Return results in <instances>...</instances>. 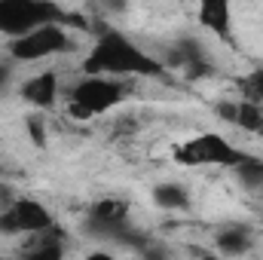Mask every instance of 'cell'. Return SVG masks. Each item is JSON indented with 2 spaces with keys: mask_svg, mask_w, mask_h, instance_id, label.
<instances>
[{
  "mask_svg": "<svg viewBox=\"0 0 263 260\" xmlns=\"http://www.w3.org/2000/svg\"><path fill=\"white\" fill-rule=\"evenodd\" d=\"M199 22L205 25V31L217 34L220 40L233 37V6L227 0H205L199 6Z\"/></svg>",
  "mask_w": 263,
  "mask_h": 260,
  "instance_id": "8",
  "label": "cell"
},
{
  "mask_svg": "<svg viewBox=\"0 0 263 260\" xmlns=\"http://www.w3.org/2000/svg\"><path fill=\"white\" fill-rule=\"evenodd\" d=\"M202 260H220V257H211V254H205V257H202Z\"/></svg>",
  "mask_w": 263,
  "mask_h": 260,
  "instance_id": "20",
  "label": "cell"
},
{
  "mask_svg": "<svg viewBox=\"0 0 263 260\" xmlns=\"http://www.w3.org/2000/svg\"><path fill=\"white\" fill-rule=\"evenodd\" d=\"M239 92H242V101L263 107V67H254L239 80Z\"/></svg>",
  "mask_w": 263,
  "mask_h": 260,
  "instance_id": "13",
  "label": "cell"
},
{
  "mask_svg": "<svg viewBox=\"0 0 263 260\" xmlns=\"http://www.w3.org/2000/svg\"><path fill=\"white\" fill-rule=\"evenodd\" d=\"M236 172H239V178H242L248 187H254V190L263 187V159H254V156H251V159H248L242 169H236Z\"/></svg>",
  "mask_w": 263,
  "mask_h": 260,
  "instance_id": "15",
  "label": "cell"
},
{
  "mask_svg": "<svg viewBox=\"0 0 263 260\" xmlns=\"http://www.w3.org/2000/svg\"><path fill=\"white\" fill-rule=\"evenodd\" d=\"M59 95H62V77H59L55 67H46V70H40V73H34L22 83V98L34 107H40V110L55 107Z\"/></svg>",
  "mask_w": 263,
  "mask_h": 260,
  "instance_id": "7",
  "label": "cell"
},
{
  "mask_svg": "<svg viewBox=\"0 0 263 260\" xmlns=\"http://www.w3.org/2000/svg\"><path fill=\"white\" fill-rule=\"evenodd\" d=\"M6 80H9V67H6V65H0V86H3Z\"/></svg>",
  "mask_w": 263,
  "mask_h": 260,
  "instance_id": "19",
  "label": "cell"
},
{
  "mask_svg": "<svg viewBox=\"0 0 263 260\" xmlns=\"http://www.w3.org/2000/svg\"><path fill=\"white\" fill-rule=\"evenodd\" d=\"M83 260H120V257H117V254H110L107 248H92Z\"/></svg>",
  "mask_w": 263,
  "mask_h": 260,
  "instance_id": "18",
  "label": "cell"
},
{
  "mask_svg": "<svg viewBox=\"0 0 263 260\" xmlns=\"http://www.w3.org/2000/svg\"><path fill=\"white\" fill-rule=\"evenodd\" d=\"M153 202L162 211H187L190 208V193L181 184H156L153 187Z\"/></svg>",
  "mask_w": 263,
  "mask_h": 260,
  "instance_id": "12",
  "label": "cell"
},
{
  "mask_svg": "<svg viewBox=\"0 0 263 260\" xmlns=\"http://www.w3.org/2000/svg\"><path fill=\"white\" fill-rule=\"evenodd\" d=\"M129 220V205L123 199H98L89 208V227H110V224H126Z\"/></svg>",
  "mask_w": 263,
  "mask_h": 260,
  "instance_id": "10",
  "label": "cell"
},
{
  "mask_svg": "<svg viewBox=\"0 0 263 260\" xmlns=\"http://www.w3.org/2000/svg\"><path fill=\"white\" fill-rule=\"evenodd\" d=\"M83 77H110V80H132V77H159L165 65L138 46L123 31H101L92 49L83 59Z\"/></svg>",
  "mask_w": 263,
  "mask_h": 260,
  "instance_id": "1",
  "label": "cell"
},
{
  "mask_svg": "<svg viewBox=\"0 0 263 260\" xmlns=\"http://www.w3.org/2000/svg\"><path fill=\"white\" fill-rule=\"evenodd\" d=\"M52 227H55L52 211L34 196H15L0 211V236H9V239H31Z\"/></svg>",
  "mask_w": 263,
  "mask_h": 260,
  "instance_id": "5",
  "label": "cell"
},
{
  "mask_svg": "<svg viewBox=\"0 0 263 260\" xmlns=\"http://www.w3.org/2000/svg\"><path fill=\"white\" fill-rule=\"evenodd\" d=\"M214 245H217V254H220V257H242V254L251 251L254 242H251L248 227H227V230L217 233Z\"/></svg>",
  "mask_w": 263,
  "mask_h": 260,
  "instance_id": "11",
  "label": "cell"
},
{
  "mask_svg": "<svg viewBox=\"0 0 263 260\" xmlns=\"http://www.w3.org/2000/svg\"><path fill=\"white\" fill-rule=\"evenodd\" d=\"M236 126H242V129H248V132H257V135H263V107H257V104H248V101H239Z\"/></svg>",
  "mask_w": 263,
  "mask_h": 260,
  "instance_id": "14",
  "label": "cell"
},
{
  "mask_svg": "<svg viewBox=\"0 0 263 260\" xmlns=\"http://www.w3.org/2000/svg\"><path fill=\"white\" fill-rule=\"evenodd\" d=\"M172 159H175L178 165H187V169L214 165V169H233V172H236V169H242V165L251 159V153L233 147V144H230L223 135H217V132H199L193 138L175 144Z\"/></svg>",
  "mask_w": 263,
  "mask_h": 260,
  "instance_id": "2",
  "label": "cell"
},
{
  "mask_svg": "<svg viewBox=\"0 0 263 260\" xmlns=\"http://www.w3.org/2000/svg\"><path fill=\"white\" fill-rule=\"evenodd\" d=\"M43 25H65V12L46 0H0V34L18 40Z\"/></svg>",
  "mask_w": 263,
  "mask_h": 260,
  "instance_id": "4",
  "label": "cell"
},
{
  "mask_svg": "<svg viewBox=\"0 0 263 260\" xmlns=\"http://www.w3.org/2000/svg\"><path fill=\"white\" fill-rule=\"evenodd\" d=\"M70 49H73V40H70L65 25H43L18 40H9V59L18 65L46 62L52 55H65Z\"/></svg>",
  "mask_w": 263,
  "mask_h": 260,
  "instance_id": "6",
  "label": "cell"
},
{
  "mask_svg": "<svg viewBox=\"0 0 263 260\" xmlns=\"http://www.w3.org/2000/svg\"><path fill=\"white\" fill-rule=\"evenodd\" d=\"M22 260H65V245H62V236L55 233V227L40 236L25 239Z\"/></svg>",
  "mask_w": 263,
  "mask_h": 260,
  "instance_id": "9",
  "label": "cell"
},
{
  "mask_svg": "<svg viewBox=\"0 0 263 260\" xmlns=\"http://www.w3.org/2000/svg\"><path fill=\"white\" fill-rule=\"evenodd\" d=\"M28 135H31V141H34L37 147L46 144V129H43V120H40V117H31V120H28Z\"/></svg>",
  "mask_w": 263,
  "mask_h": 260,
  "instance_id": "16",
  "label": "cell"
},
{
  "mask_svg": "<svg viewBox=\"0 0 263 260\" xmlns=\"http://www.w3.org/2000/svg\"><path fill=\"white\" fill-rule=\"evenodd\" d=\"M129 95L126 80H110V77H80L77 86L67 92V114L80 123L95 120L114 107H120Z\"/></svg>",
  "mask_w": 263,
  "mask_h": 260,
  "instance_id": "3",
  "label": "cell"
},
{
  "mask_svg": "<svg viewBox=\"0 0 263 260\" xmlns=\"http://www.w3.org/2000/svg\"><path fill=\"white\" fill-rule=\"evenodd\" d=\"M217 114H220L223 120L236 123V114H239V101H233V104H230V101H220V104H217Z\"/></svg>",
  "mask_w": 263,
  "mask_h": 260,
  "instance_id": "17",
  "label": "cell"
}]
</instances>
